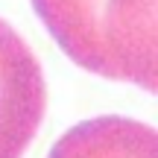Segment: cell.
Listing matches in <instances>:
<instances>
[{
    "label": "cell",
    "instance_id": "obj_1",
    "mask_svg": "<svg viewBox=\"0 0 158 158\" xmlns=\"http://www.w3.org/2000/svg\"><path fill=\"white\" fill-rule=\"evenodd\" d=\"M47 108L44 70L32 47L0 18V158H21Z\"/></svg>",
    "mask_w": 158,
    "mask_h": 158
},
{
    "label": "cell",
    "instance_id": "obj_2",
    "mask_svg": "<svg viewBox=\"0 0 158 158\" xmlns=\"http://www.w3.org/2000/svg\"><path fill=\"white\" fill-rule=\"evenodd\" d=\"M102 76L158 97V0H106Z\"/></svg>",
    "mask_w": 158,
    "mask_h": 158
},
{
    "label": "cell",
    "instance_id": "obj_3",
    "mask_svg": "<svg viewBox=\"0 0 158 158\" xmlns=\"http://www.w3.org/2000/svg\"><path fill=\"white\" fill-rule=\"evenodd\" d=\"M47 158H158V129L120 114L82 120L59 138Z\"/></svg>",
    "mask_w": 158,
    "mask_h": 158
},
{
    "label": "cell",
    "instance_id": "obj_4",
    "mask_svg": "<svg viewBox=\"0 0 158 158\" xmlns=\"http://www.w3.org/2000/svg\"><path fill=\"white\" fill-rule=\"evenodd\" d=\"M56 44L79 68L102 76V15L106 0H32Z\"/></svg>",
    "mask_w": 158,
    "mask_h": 158
}]
</instances>
